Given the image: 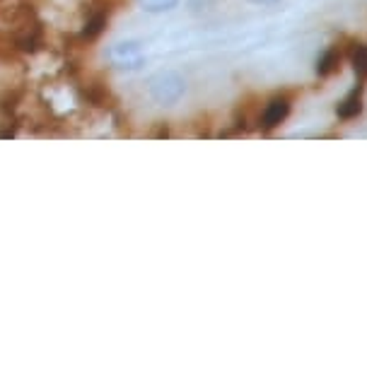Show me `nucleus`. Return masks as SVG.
Masks as SVG:
<instances>
[{
  "label": "nucleus",
  "mask_w": 367,
  "mask_h": 369,
  "mask_svg": "<svg viewBox=\"0 0 367 369\" xmlns=\"http://www.w3.org/2000/svg\"><path fill=\"white\" fill-rule=\"evenodd\" d=\"M148 92L150 97L162 107H172V104L181 102V97L186 95V82L179 73L174 70H162L155 73L148 82Z\"/></svg>",
  "instance_id": "1"
},
{
  "label": "nucleus",
  "mask_w": 367,
  "mask_h": 369,
  "mask_svg": "<svg viewBox=\"0 0 367 369\" xmlns=\"http://www.w3.org/2000/svg\"><path fill=\"white\" fill-rule=\"evenodd\" d=\"M109 65L119 68V70H138L145 65V51L140 41H116L107 48Z\"/></svg>",
  "instance_id": "2"
},
{
  "label": "nucleus",
  "mask_w": 367,
  "mask_h": 369,
  "mask_svg": "<svg viewBox=\"0 0 367 369\" xmlns=\"http://www.w3.org/2000/svg\"><path fill=\"white\" fill-rule=\"evenodd\" d=\"M292 112V100L287 95H275L271 97L259 116V128L264 133H273L275 128H280L287 121V116Z\"/></svg>",
  "instance_id": "3"
},
{
  "label": "nucleus",
  "mask_w": 367,
  "mask_h": 369,
  "mask_svg": "<svg viewBox=\"0 0 367 369\" xmlns=\"http://www.w3.org/2000/svg\"><path fill=\"white\" fill-rule=\"evenodd\" d=\"M363 112H365V85H363V80H360L356 87L336 104V116H339L341 121H353Z\"/></svg>",
  "instance_id": "4"
},
{
  "label": "nucleus",
  "mask_w": 367,
  "mask_h": 369,
  "mask_svg": "<svg viewBox=\"0 0 367 369\" xmlns=\"http://www.w3.org/2000/svg\"><path fill=\"white\" fill-rule=\"evenodd\" d=\"M344 60H346V56H344V46L334 44V46H329L319 58H317L314 73H317V75H319L321 80H326V77H331V75H336V73L341 70V63H344Z\"/></svg>",
  "instance_id": "5"
},
{
  "label": "nucleus",
  "mask_w": 367,
  "mask_h": 369,
  "mask_svg": "<svg viewBox=\"0 0 367 369\" xmlns=\"http://www.w3.org/2000/svg\"><path fill=\"white\" fill-rule=\"evenodd\" d=\"M107 22H109V12L104 8H92L87 12V20H85L83 29H80V41H97L100 36L104 34L107 29Z\"/></svg>",
  "instance_id": "6"
},
{
  "label": "nucleus",
  "mask_w": 367,
  "mask_h": 369,
  "mask_svg": "<svg viewBox=\"0 0 367 369\" xmlns=\"http://www.w3.org/2000/svg\"><path fill=\"white\" fill-rule=\"evenodd\" d=\"M344 56L346 60L351 63L353 68V73L363 80H367V44L365 41H356V39H351L348 41V46H344Z\"/></svg>",
  "instance_id": "7"
},
{
  "label": "nucleus",
  "mask_w": 367,
  "mask_h": 369,
  "mask_svg": "<svg viewBox=\"0 0 367 369\" xmlns=\"http://www.w3.org/2000/svg\"><path fill=\"white\" fill-rule=\"evenodd\" d=\"M83 97H85V102H90L92 107H102V109H107L109 104H112V92H109L107 85H102V82H87L83 87Z\"/></svg>",
  "instance_id": "8"
},
{
  "label": "nucleus",
  "mask_w": 367,
  "mask_h": 369,
  "mask_svg": "<svg viewBox=\"0 0 367 369\" xmlns=\"http://www.w3.org/2000/svg\"><path fill=\"white\" fill-rule=\"evenodd\" d=\"M138 5L145 12H152V15H162V12H172L179 0H138Z\"/></svg>",
  "instance_id": "9"
},
{
  "label": "nucleus",
  "mask_w": 367,
  "mask_h": 369,
  "mask_svg": "<svg viewBox=\"0 0 367 369\" xmlns=\"http://www.w3.org/2000/svg\"><path fill=\"white\" fill-rule=\"evenodd\" d=\"M17 123H8V121H3V128H0V138H5V140H10V138H15L17 135Z\"/></svg>",
  "instance_id": "10"
},
{
  "label": "nucleus",
  "mask_w": 367,
  "mask_h": 369,
  "mask_svg": "<svg viewBox=\"0 0 367 369\" xmlns=\"http://www.w3.org/2000/svg\"><path fill=\"white\" fill-rule=\"evenodd\" d=\"M249 3H254V5H275V3H280V0H249Z\"/></svg>",
  "instance_id": "11"
}]
</instances>
